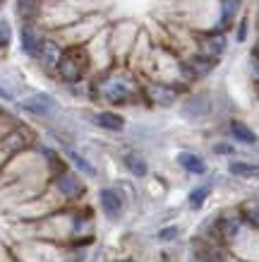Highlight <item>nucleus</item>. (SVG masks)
<instances>
[{"instance_id":"a211bd4d","label":"nucleus","mask_w":259,"mask_h":262,"mask_svg":"<svg viewBox=\"0 0 259 262\" xmlns=\"http://www.w3.org/2000/svg\"><path fill=\"white\" fill-rule=\"evenodd\" d=\"M39 10V0H19V15L22 17H32Z\"/></svg>"},{"instance_id":"423d86ee","label":"nucleus","mask_w":259,"mask_h":262,"mask_svg":"<svg viewBox=\"0 0 259 262\" xmlns=\"http://www.w3.org/2000/svg\"><path fill=\"white\" fill-rule=\"evenodd\" d=\"M19 36H22V51H24V53H27V56H36V58H39L41 43H43V41L39 39V34L34 32L32 27H24Z\"/></svg>"},{"instance_id":"412c9836","label":"nucleus","mask_w":259,"mask_h":262,"mask_svg":"<svg viewBox=\"0 0 259 262\" xmlns=\"http://www.w3.org/2000/svg\"><path fill=\"white\" fill-rule=\"evenodd\" d=\"M214 151H216V154H233V147H230V144H216Z\"/></svg>"},{"instance_id":"7ed1b4c3","label":"nucleus","mask_w":259,"mask_h":262,"mask_svg":"<svg viewBox=\"0 0 259 262\" xmlns=\"http://www.w3.org/2000/svg\"><path fill=\"white\" fill-rule=\"evenodd\" d=\"M178 164H180L187 173H197V176H202L206 171V164L204 159L199 157V154H192V151H180L178 154Z\"/></svg>"},{"instance_id":"2eb2a0df","label":"nucleus","mask_w":259,"mask_h":262,"mask_svg":"<svg viewBox=\"0 0 259 262\" xmlns=\"http://www.w3.org/2000/svg\"><path fill=\"white\" fill-rule=\"evenodd\" d=\"M240 10V0H223V12H221V22L230 24V19L236 17V12Z\"/></svg>"},{"instance_id":"6e6552de","label":"nucleus","mask_w":259,"mask_h":262,"mask_svg":"<svg viewBox=\"0 0 259 262\" xmlns=\"http://www.w3.org/2000/svg\"><path fill=\"white\" fill-rule=\"evenodd\" d=\"M94 120L103 127V130H113V133H120V130L125 127V118H123V116H118V113H110V111L99 113Z\"/></svg>"},{"instance_id":"9b49d317","label":"nucleus","mask_w":259,"mask_h":262,"mask_svg":"<svg viewBox=\"0 0 259 262\" xmlns=\"http://www.w3.org/2000/svg\"><path fill=\"white\" fill-rule=\"evenodd\" d=\"M223 51H226V39H223L221 34H216V36H209V39L204 41V53H206V56L219 58Z\"/></svg>"},{"instance_id":"f8f14e48","label":"nucleus","mask_w":259,"mask_h":262,"mask_svg":"<svg viewBox=\"0 0 259 262\" xmlns=\"http://www.w3.org/2000/svg\"><path fill=\"white\" fill-rule=\"evenodd\" d=\"M58 46L55 43H51V41H43L41 43V51H39V58L43 60L46 65H53V63H58Z\"/></svg>"},{"instance_id":"0eeeda50","label":"nucleus","mask_w":259,"mask_h":262,"mask_svg":"<svg viewBox=\"0 0 259 262\" xmlns=\"http://www.w3.org/2000/svg\"><path fill=\"white\" fill-rule=\"evenodd\" d=\"M230 135L236 137L238 142H243V144H257V133L252 130V127H247L245 123H240V120H230Z\"/></svg>"},{"instance_id":"9d476101","label":"nucleus","mask_w":259,"mask_h":262,"mask_svg":"<svg viewBox=\"0 0 259 262\" xmlns=\"http://www.w3.org/2000/svg\"><path fill=\"white\" fill-rule=\"evenodd\" d=\"M125 166H127V171H130L132 176H137V178H144V176H147V171H149V168H147V161L142 159L139 154H127V157H125Z\"/></svg>"},{"instance_id":"1a4fd4ad","label":"nucleus","mask_w":259,"mask_h":262,"mask_svg":"<svg viewBox=\"0 0 259 262\" xmlns=\"http://www.w3.org/2000/svg\"><path fill=\"white\" fill-rule=\"evenodd\" d=\"M58 68H60V75H63L67 82H77L79 77H82V68L77 65V58L75 56H65L60 63H58Z\"/></svg>"},{"instance_id":"ddd939ff","label":"nucleus","mask_w":259,"mask_h":262,"mask_svg":"<svg viewBox=\"0 0 259 262\" xmlns=\"http://www.w3.org/2000/svg\"><path fill=\"white\" fill-rule=\"evenodd\" d=\"M67 159H70L72 164H75V166L82 171V173H86V176H94L96 173V168L91 166V164H89V161H86L82 154H77L75 149H67Z\"/></svg>"},{"instance_id":"f3484780","label":"nucleus","mask_w":259,"mask_h":262,"mask_svg":"<svg viewBox=\"0 0 259 262\" xmlns=\"http://www.w3.org/2000/svg\"><path fill=\"white\" fill-rule=\"evenodd\" d=\"M58 185H60V190H63L65 195H75V192H79V188H82V185H79V181L75 178V176H63Z\"/></svg>"},{"instance_id":"f257e3e1","label":"nucleus","mask_w":259,"mask_h":262,"mask_svg":"<svg viewBox=\"0 0 259 262\" xmlns=\"http://www.w3.org/2000/svg\"><path fill=\"white\" fill-rule=\"evenodd\" d=\"M101 207L106 214L115 219L123 212V195L118 190H113V188H106V190H101Z\"/></svg>"},{"instance_id":"aec40b11","label":"nucleus","mask_w":259,"mask_h":262,"mask_svg":"<svg viewBox=\"0 0 259 262\" xmlns=\"http://www.w3.org/2000/svg\"><path fill=\"white\" fill-rule=\"evenodd\" d=\"M178 236V229H163L161 233H158V238L161 241H171V238H175Z\"/></svg>"},{"instance_id":"4468645a","label":"nucleus","mask_w":259,"mask_h":262,"mask_svg":"<svg viewBox=\"0 0 259 262\" xmlns=\"http://www.w3.org/2000/svg\"><path fill=\"white\" fill-rule=\"evenodd\" d=\"M228 168H230V173H233V176H257L259 173L257 166L245 164V161H233V164H230Z\"/></svg>"},{"instance_id":"6ab92c4d","label":"nucleus","mask_w":259,"mask_h":262,"mask_svg":"<svg viewBox=\"0 0 259 262\" xmlns=\"http://www.w3.org/2000/svg\"><path fill=\"white\" fill-rule=\"evenodd\" d=\"M10 39H12V32H10V24L5 19H0V48L10 46Z\"/></svg>"},{"instance_id":"20e7f679","label":"nucleus","mask_w":259,"mask_h":262,"mask_svg":"<svg viewBox=\"0 0 259 262\" xmlns=\"http://www.w3.org/2000/svg\"><path fill=\"white\" fill-rule=\"evenodd\" d=\"M55 103L48 99L46 94H39V96H32V99H27V101H22V108L29 113H36V116H46L51 108H53Z\"/></svg>"},{"instance_id":"39448f33","label":"nucleus","mask_w":259,"mask_h":262,"mask_svg":"<svg viewBox=\"0 0 259 262\" xmlns=\"http://www.w3.org/2000/svg\"><path fill=\"white\" fill-rule=\"evenodd\" d=\"M149 96H151V101L158 103V106H168V103H173L178 99V92L173 87H166V84H151Z\"/></svg>"},{"instance_id":"4be33fe9","label":"nucleus","mask_w":259,"mask_h":262,"mask_svg":"<svg viewBox=\"0 0 259 262\" xmlns=\"http://www.w3.org/2000/svg\"><path fill=\"white\" fill-rule=\"evenodd\" d=\"M245 36H247V19H243V22H240V29H238V41H245Z\"/></svg>"},{"instance_id":"dca6fc26","label":"nucleus","mask_w":259,"mask_h":262,"mask_svg":"<svg viewBox=\"0 0 259 262\" xmlns=\"http://www.w3.org/2000/svg\"><path fill=\"white\" fill-rule=\"evenodd\" d=\"M209 198V188L206 185H202V188H195V190L190 192V207L192 209H199L202 207V202Z\"/></svg>"},{"instance_id":"f03ea898","label":"nucleus","mask_w":259,"mask_h":262,"mask_svg":"<svg viewBox=\"0 0 259 262\" xmlns=\"http://www.w3.org/2000/svg\"><path fill=\"white\" fill-rule=\"evenodd\" d=\"M101 92H103V99L110 103H123V101H127V96H130V87L123 84V82H118V80L106 82Z\"/></svg>"},{"instance_id":"5701e85b","label":"nucleus","mask_w":259,"mask_h":262,"mask_svg":"<svg viewBox=\"0 0 259 262\" xmlns=\"http://www.w3.org/2000/svg\"><path fill=\"white\" fill-rule=\"evenodd\" d=\"M118 262H134V260H118Z\"/></svg>"}]
</instances>
